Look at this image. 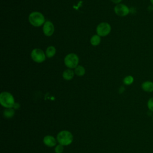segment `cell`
<instances>
[{
    "mask_svg": "<svg viewBox=\"0 0 153 153\" xmlns=\"http://www.w3.org/2000/svg\"><path fill=\"white\" fill-rule=\"evenodd\" d=\"M56 139L59 144L63 146H68L72 143L73 141V135L69 131L62 130L57 134Z\"/></svg>",
    "mask_w": 153,
    "mask_h": 153,
    "instance_id": "obj_1",
    "label": "cell"
},
{
    "mask_svg": "<svg viewBox=\"0 0 153 153\" xmlns=\"http://www.w3.org/2000/svg\"><path fill=\"white\" fill-rule=\"evenodd\" d=\"M13 96L9 92L3 91L0 94V103L5 108H13L15 104Z\"/></svg>",
    "mask_w": 153,
    "mask_h": 153,
    "instance_id": "obj_2",
    "label": "cell"
},
{
    "mask_svg": "<svg viewBox=\"0 0 153 153\" xmlns=\"http://www.w3.org/2000/svg\"><path fill=\"white\" fill-rule=\"evenodd\" d=\"M30 23L35 27H39L44 24L45 18L42 13L38 11L31 13L29 16Z\"/></svg>",
    "mask_w": 153,
    "mask_h": 153,
    "instance_id": "obj_3",
    "label": "cell"
},
{
    "mask_svg": "<svg viewBox=\"0 0 153 153\" xmlns=\"http://www.w3.org/2000/svg\"><path fill=\"white\" fill-rule=\"evenodd\" d=\"M79 58L76 54L70 53L66 56L64 59V63L66 66L69 69L75 68L78 64Z\"/></svg>",
    "mask_w": 153,
    "mask_h": 153,
    "instance_id": "obj_4",
    "label": "cell"
},
{
    "mask_svg": "<svg viewBox=\"0 0 153 153\" xmlns=\"http://www.w3.org/2000/svg\"><path fill=\"white\" fill-rule=\"evenodd\" d=\"M111 30V25L106 22H102L98 25L96 28V32L100 36L108 35Z\"/></svg>",
    "mask_w": 153,
    "mask_h": 153,
    "instance_id": "obj_5",
    "label": "cell"
},
{
    "mask_svg": "<svg viewBox=\"0 0 153 153\" xmlns=\"http://www.w3.org/2000/svg\"><path fill=\"white\" fill-rule=\"evenodd\" d=\"M31 57L36 63H41L45 60V55L44 51L39 48H35L32 51Z\"/></svg>",
    "mask_w": 153,
    "mask_h": 153,
    "instance_id": "obj_6",
    "label": "cell"
},
{
    "mask_svg": "<svg viewBox=\"0 0 153 153\" xmlns=\"http://www.w3.org/2000/svg\"><path fill=\"white\" fill-rule=\"evenodd\" d=\"M115 13L120 17L127 16L130 13L129 8L125 4H118L114 7Z\"/></svg>",
    "mask_w": 153,
    "mask_h": 153,
    "instance_id": "obj_7",
    "label": "cell"
},
{
    "mask_svg": "<svg viewBox=\"0 0 153 153\" xmlns=\"http://www.w3.org/2000/svg\"><path fill=\"white\" fill-rule=\"evenodd\" d=\"M42 30L45 35L50 36L54 33V27L53 24L50 21H46L43 25Z\"/></svg>",
    "mask_w": 153,
    "mask_h": 153,
    "instance_id": "obj_8",
    "label": "cell"
},
{
    "mask_svg": "<svg viewBox=\"0 0 153 153\" xmlns=\"http://www.w3.org/2000/svg\"><path fill=\"white\" fill-rule=\"evenodd\" d=\"M43 143L48 147H53L56 145L57 139L51 135H47L43 138Z\"/></svg>",
    "mask_w": 153,
    "mask_h": 153,
    "instance_id": "obj_9",
    "label": "cell"
},
{
    "mask_svg": "<svg viewBox=\"0 0 153 153\" xmlns=\"http://www.w3.org/2000/svg\"><path fill=\"white\" fill-rule=\"evenodd\" d=\"M142 89L148 93H151L153 91V82L151 81H145L141 84Z\"/></svg>",
    "mask_w": 153,
    "mask_h": 153,
    "instance_id": "obj_10",
    "label": "cell"
},
{
    "mask_svg": "<svg viewBox=\"0 0 153 153\" xmlns=\"http://www.w3.org/2000/svg\"><path fill=\"white\" fill-rule=\"evenodd\" d=\"M63 78L67 81L71 80L73 78L74 75V72L71 69H68L64 71L63 72Z\"/></svg>",
    "mask_w": 153,
    "mask_h": 153,
    "instance_id": "obj_11",
    "label": "cell"
},
{
    "mask_svg": "<svg viewBox=\"0 0 153 153\" xmlns=\"http://www.w3.org/2000/svg\"><path fill=\"white\" fill-rule=\"evenodd\" d=\"M15 114V111L13 108H6L3 111V115L6 118H12Z\"/></svg>",
    "mask_w": 153,
    "mask_h": 153,
    "instance_id": "obj_12",
    "label": "cell"
},
{
    "mask_svg": "<svg viewBox=\"0 0 153 153\" xmlns=\"http://www.w3.org/2000/svg\"><path fill=\"white\" fill-rule=\"evenodd\" d=\"M56 48L53 46H50L48 47L45 52V55L48 58H51L53 57L56 54Z\"/></svg>",
    "mask_w": 153,
    "mask_h": 153,
    "instance_id": "obj_13",
    "label": "cell"
},
{
    "mask_svg": "<svg viewBox=\"0 0 153 153\" xmlns=\"http://www.w3.org/2000/svg\"><path fill=\"white\" fill-rule=\"evenodd\" d=\"M74 72L75 74L78 75V76H83L85 73V68L81 66V65H78L74 69Z\"/></svg>",
    "mask_w": 153,
    "mask_h": 153,
    "instance_id": "obj_14",
    "label": "cell"
},
{
    "mask_svg": "<svg viewBox=\"0 0 153 153\" xmlns=\"http://www.w3.org/2000/svg\"><path fill=\"white\" fill-rule=\"evenodd\" d=\"M100 36L98 35H94L90 39V43L93 46H97L100 43Z\"/></svg>",
    "mask_w": 153,
    "mask_h": 153,
    "instance_id": "obj_15",
    "label": "cell"
},
{
    "mask_svg": "<svg viewBox=\"0 0 153 153\" xmlns=\"http://www.w3.org/2000/svg\"><path fill=\"white\" fill-rule=\"evenodd\" d=\"M134 82V78L131 75H127L123 79V83L126 85H129Z\"/></svg>",
    "mask_w": 153,
    "mask_h": 153,
    "instance_id": "obj_16",
    "label": "cell"
},
{
    "mask_svg": "<svg viewBox=\"0 0 153 153\" xmlns=\"http://www.w3.org/2000/svg\"><path fill=\"white\" fill-rule=\"evenodd\" d=\"M63 150H64L63 146L59 143L56 145V147L54 148V151L56 153H62L63 152Z\"/></svg>",
    "mask_w": 153,
    "mask_h": 153,
    "instance_id": "obj_17",
    "label": "cell"
},
{
    "mask_svg": "<svg viewBox=\"0 0 153 153\" xmlns=\"http://www.w3.org/2000/svg\"><path fill=\"white\" fill-rule=\"evenodd\" d=\"M147 106L149 111L153 112V97L148 99L147 102Z\"/></svg>",
    "mask_w": 153,
    "mask_h": 153,
    "instance_id": "obj_18",
    "label": "cell"
},
{
    "mask_svg": "<svg viewBox=\"0 0 153 153\" xmlns=\"http://www.w3.org/2000/svg\"><path fill=\"white\" fill-rule=\"evenodd\" d=\"M20 108V105L18 103H15V104H14V106H13V109H14V110H16V109H19Z\"/></svg>",
    "mask_w": 153,
    "mask_h": 153,
    "instance_id": "obj_19",
    "label": "cell"
},
{
    "mask_svg": "<svg viewBox=\"0 0 153 153\" xmlns=\"http://www.w3.org/2000/svg\"><path fill=\"white\" fill-rule=\"evenodd\" d=\"M112 2H114V3H115V4H119L120 2H121V1L122 0H111Z\"/></svg>",
    "mask_w": 153,
    "mask_h": 153,
    "instance_id": "obj_20",
    "label": "cell"
},
{
    "mask_svg": "<svg viewBox=\"0 0 153 153\" xmlns=\"http://www.w3.org/2000/svg\"><path fill=\"white\" fill-rule=\"evenodd\" d=\"M149 1H150V2H151V5L153 6V0H149Z\"/></svg>",
    "mask_w": 153,
    "mask_h": 153,
    "instance_id": "obj_21",
    "label": "cell"
},
{
    "mask_svg": "<svg viewBox=\"0 0 153 153\" xmlns=\"http://www.w3.org/2000/svg\"><path fill=\"white\" fill-rule=\"evenodd\" d=\"M152 120H153V116H152Z\"/></svg>",
    "mask_w": 153,
    "mask_h": 153,
    "instance_id": "obj_22",
    "label": "cell"
}]
</instances>
